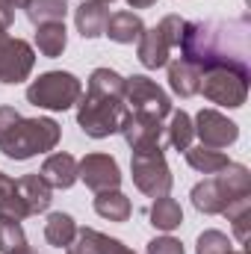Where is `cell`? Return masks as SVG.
<instances>
[{
	"label": "cell",
	"mask_w": 251,
	"mask_h": 254,
	"mask_svg": "<svg viewBox=\"0 0 251 254\" xmlns=\"http://www.w3.org/2000/svg\"><path fill=\"white\" fill-rule=\"evenodd\" d=\"M181 51L198 71L234 68L249 74V18L240 21H195L184 24Z\"/></svg>",
	"instance_id": "obj_1"
},
{
	"label": "cell",
	"mask_w": 251,
	"mask_h": 254,
	"mask_svg": "<svg viewBox=\"0 0 251 254\" xmlns=\"http://www.w3.org/2000/svg\"><path fill=\"white\" fill-rule=\"evenodd\" d=\"M122 119H125V80L110 68H98L89 80V95L80 104L77 122L89 136L104 139L122 127Z\"/></svg>",
	"instance_id": "obj_2"
},
{
	"label": "cell",
	"mask_w": 251,
	"mask_h": 254,
	"mask_svg": "<svg viewBox=\"0 0 251 254\" xmlns=\"http://www.w3.org/2000/svg\"><path fill=\"white\" fill-rule=\"evenodd\" d=\"M60 142V125L51 119H21L12 107H0V151L12 160H30Z\"/></svg>",
	"instance_id": "obj_3"
},
{
	"label": "cell",
	"mask_w": 251,
	"mask_h": 254,
	"mask_svg": "<svg viewBox=\"0 0 251 254\" xmlns=\"http://www.w3.org/2000/svg\"><path fill=\"white\" fill-rule=\"evenodd\" d=\"M231 175H219L192 190V204L201 213H225L240 198H249V172L243 166H228Z\"/></svg>",
	"instance_id": "obj_4"
},
{
	"label": "cell",
	"mask_w": 251,
	"mask_h": 254,
	"mask_svg": "<svg viewBox=\"0 0 251 254\" xmlns=\"http://www.w3.org/2000/svg\"><path fill=\"white\" fill-rule=\"evenodd\" d=\"M80 98V83L74 74L68 71H51L42 74L30 89H27V101L45 110H68L74 101Z\"/></svg>",
	"instance_id": "obj_5"
},
{
	"label": "cell",
	"mask_w": 251,
	"mask_h": 254,
	"mask_svg": "<svg viewBox=\"0 0 251 254\" xmlns=\"http://www.w3.org/2000/svg\"><path fill=\"white\" fill-rule=\"evenodd\" d=\"M181 33H184V21L178 15H169L160 21V27L148 30L139 36V63L145 68H160L169 63V51L175 45H181Z\"/></svg>",
	"instance_id": "obj_6"
},
{
	"label": "cell",
	"mask_w": 251,
	"mask_h": 254,
	"mask_svg": "<svg viewBox=\"0 0 251 254\" xmlns=\"http://www.w3.org/2000/svg\"><path fill=\"white\" fill-rule=\"evenodd\" d=\"M198 92H204L219 107H243L249 92V74L234 68H210L207 77H201Z\"/></svg>",
	"instance_id": "obj_7"
},
{
	"label": "cell",
	"mask_w": 251,
	"mask_h": 254,
	"mask_svg": "<svg viewBox=\"0 0 251 254\" xmlns=\"http://www.w3.org/2000/svg\"><path fill=\"white\" fill-rule=\"evenodd\" d=\"M125 101L130 104L133 113L139 116H151V119H163L172 113V101L169 95L148 77H130L125 80Z\"/></svg>",
	"instance_id": "obj_8"
},
{
	"label": "cell",
	"mask_w": 251,
	"mask_h": 254,
	"mask_svg": "<svg viewBox=\"0 0 251 254\" xmlns=\"http://www.w3.org/2000/svg\"><path fill=\"white\" fill-rule=\"evenodd\" d=\"M133 181L145 195H166L172 190V175L163 160V151H148V154H133Z\"/></svg>",
	"instance_id": "obj_9"
},
{
	"label": "cell",
	"mask_w": 251,
	"mask_h": 254,
	"mask_svg": "<svg viewBox=\"0 0 251 254\" xmlns=\"http://www.w3.org/2000/svg\"><path fill=\"white\" fill-rule=\"evenodd\" d=\"M33 68V51L21 39H9L0 27V83H21Z\"/></svg>",
	"instance_id": "obj_10"
},
{
	"label": "cell",
	"mask_w": 251,
	"mask_h": 254,
	"mask_svg": "<svg viewBox=\"0 0 251 254\" xmlns=\"http://www.w3.org/2000/svg\"><path fill=\"white\" fill-rule=\"evenodd\" d=\"M127 145L133 148V154H148V151H160V139H163V127L160 119L151 116H139V113H125L122 127Z\"/></svg>",
	"instance_id": "obj_11"
},
{
	"label": "cell",
	"mask_w": 251,
	"mask_h": 254,
	"mask_svg": "<svg viewBox=\"0 0 251 254\" xmlns=\"http://www.w3.org/2000/svg\"><path fill=\"white\" fill-rule=\"evenodd\" d=\"M77 175L86 181V187H89V190H95V192L116 190V187L122 184L119 166H116V160H113V157H107V154H89V157L80 163Z\"/></svg>",
	"instance_id": "obj_12"
},
{
	"label": "cell",
	"mask_w": 251,
	"mask_h": 254,
	"mask_svg": "<svg viewBox=\"0 0 251 254\" xmlns=\"http://www.w3.org/2000/svg\"><path fill=\"white\" fill-rule=\"evenodd\" d=\"M198 136L207 148H225L231 142H237L240 130L234 122H228L225 116H219L216 110H201L198 113Z\"/></svg>",
	"instance_id": "obj_13"
},
{
	"label": "cell",
	"mask_w": 251,
	"mask_h": 254,
	"mask_svg": "<svg viewBox=\"0 0 251 254\" xmlns=\"http://www.w3.org/2000/svg\"><path fill=\"white\" fill-rule=\"evenodd\" d=\"M42 178L51 190H68L77 181V163L71 154H51L42 166Z\"/></svg>",
	"instance_id": "obj_14"
},
{
	"label": "cell",
	"mask_w": 251,
	"mask_h": 254,
	"mask_svg": "<svg viewBox=\"0 0 251 254\" xmlns=\"http://www.w3.org/2000/svg\"><path fill=\"white\" fill-rule=\"evenodd\" d=\"M107 18H110V9L104 0H89L83 6H77V30L83 39H95L107 30Z\"/></svg>",
	"instance_id": "obj_15"
},
{
	"label": "cell",
	"mask_w": 251,
	"mask_h": 254,
	"mask_svg": "<svg viewBox=\"0 0 251 254\" xmlns=\"http://www.w3.org/2000/svg\"><path fill=\"white\" fill-rule=\"evenodd\" d=\"M18 192H21V198H24L30 216L51 207V187H48V181H45L42 175H27V178H21V181H18Z\"/></svg>",
	"instance_id": "obj_16"
},
{
	"label": "cell",
	"mask_w": 251,
	"mask_h": 254,
	"mask_svg": "<svg viewBox=\"0 0 251 254\" xmlns=\"http://www.w3.org/2000/svg\"><path fill=\"white\" fill-rule=\"evenodd\" d=\"M113 42H122V45H130V42H139V36L145 33V24L139 21V15L133 12H116L107 18V30H104Z\"/></svg>",
	"instance_id": "obj_17"
},
{
	"label": "cell",
	"mask_w": 251,
	"mask_h": 254,
	"mask_svg": "<svg viewBox=\"0 0 251 254\" xmlns=\"http://www.w3.org/2000/svg\"><path fill=\"white\" fill-rule=\"evenodd\" d=\"M201 71L195 68V65H189L187 60H175V63L169 65V80H172V89L178 92V95H195L198 89H201Z\"/></svg>",
	"instance_id": "obj_18"
},
{
	"label": "cell",
	"mask_w": 251,
	"mask_h": 254,
	"mask_svg": "<svg viewBox=\"0 0 251 254\" xmlns=\"http://www.w3.org/2000/svg\"><path fill=\"white\" fill-rule=\"evenodd\" d=\"M181 222H184V210H181V204H178L175 198L160 195L157 204L151 207V225L160 228V231H175Z\"/></svg>",
	"instance_id": "obj_19"
},
{
	"label": "cell",
	"mask_w": 251,
	"mask_h": 254,
	"mask_svg": "<svg viewBox=\"0 0 251 254\" xmlns=\"http://www.w3.org/2000/svg\"><path fill=\"white\" fill-rule=\"evenodd\" d=\"M0 213L3 216H12V219H24V216H30L27 213V204H24V198H21V192H18V181H12V178H6L3 172H0Z\"/></svg>",
	"instance_id": "obj_20"
},
{
	"label": "cell",
	"mask_w": 251,
	"mask_h": 254,
	"mask_svg": "<svg viewBox=\"0 0 251 254\" xmlns=\"http://www.w3.org/2000/svg\"><path fill=\"white\" fill-rule=\"evenodd\" d=\"M36 42H39V51H42L45 57H60V54L65 51V24L63 21L39 24Z\"/></svg>",
	"instance_id": "obj_21"
},
{
	"label": "cell",
	"mask_w": 251,
	"mask_h": 254,
	"mask_svg": "<svg viewBox=\"0 0 251 254\" xmlns=\"http://www.w3.org/2000/svg\"><path fill=\"white\" fill-rule=\"evenodd\" d=\"M95 210H98V216H104V219H113V222H125L127 216H130V201H127L122 192H98V198H95Z\"/></svg>",
	"instance_id": "obj_22"
},
{
	"label": "cell",
	"mask_w": 251,
	"mask_h": 254,
	"mask_svg": "<svg viewBox=\"0 0 251 254\" xmlns=\"http://www.w3.org/2000/svg\"><path fill=\"white\" fill-rule=\"evenodd\" d=\"M187 160L192 169H198L204 175H216V172L231 166L222 151H210V148H187Z\"/></svg>",
	"instance_id": "obj_23"
},
{
	"label": "cell",
	"mask_w": 251,
	"mask_h": 254,
	"mask_svg": "<svg viewBox=\"0 0 251 254\" xmlns=\"http://www.w3.org/2000/svg\"><path fill=\"white\" fill-rule=\"evenodd\" d=\"M74 234H77V225H74V219H71L68 213H54V216L48 219V225H45L48 243H51V246H60V249H65V246L74 240Z\"/></svg>",
	"instance_id": "obj_24"
},
{
	"label": "cell",
	"mask_w": 251,
	"mask_h": 254,
	"mask_svg": "<svg viewBox=\"0 0 251 254\" xmlns=\"http://www.w3.org/2000/svg\"><path fill=\"white\" fill-rule=\"evenodd\" d=\"M68 12L65 0H27V18L33 24H48V21H63Z\"/></svg>",
	"instance_id": "obj_25"
},
{
	"label": "cell",
	"mask_w": 251,
	"mask_h": 254,
	"mask_svg": "<svg viewBox=\"0 0 251 254\" xmlns=\"http://www.w3.org/2000/svg\"><path fill=\"white\" fill-rule=\"evenodd\" d=\"M24 249H27V240H24V231H21L18 219L0 213V252L3 254H21Z\"/></svg>",
	"instance_id": "obj_26"
},
{
	"label": "cell",
	"mask_w": 251,
	"mask_h": 254,
	"mask_svg": "<svg viewBox=\"0 0 251 254\" xmlns=\"http://www.w3.org/2000/svg\"><path fill=\"white\" fill-rule=\"evenodd\" d=\"M192 136H195V127L189 122L187 113H175L172 116V125H169V142L178 148V151H187L189 142H192Z\"/></svg>",
	"instance_id": "obj_27"
},
{
	"label": "cell",
	"mask_w": 251,
	"mask_h": 254,
	"mask_svg": "<svg viewBox=\"0 0 251 254\" xmlns=\"http://www.w3.org/2000/svg\"><path fill=\"white\" fill-rule=\"evenodd\" d=\"M101 243H104V234L92 231V228H83L74 234V240L65 246L68 254H101Z\"/></svg>",
	"instance_id": "obj_28"
},
{
	"label": "cell",
	"mask_w": 251,
	"mask_h": 254,
	"mask_svg": "<svg viewBox=\"0 0 251 254\" xmlns=\"http://www.w3.org/2000/svg\"><path fill=\"white\" fill-rule=\"evenodd\" d=\"M198 254H231V243L219 231H207L198 237Z\"/></svg>",
	"instance_id": "obj_29"
},
{
	"label": "cell",
	"mask_w": 251,
	"mask_h": 254,
	"mask_svg": "<svg viewBox=\"0 0 251 254\" xmlns=\"http://www.w3.org/2000/svg\"><path fill=\"white\" fill-rule=\"evenodd\" d=\"M148 254H184V246L172 237H163V240L148 243Z\"/></svg>",
	"instance_id": "obj_30"
},
{
	"label": "cell",
	"mask_w": 251,
	"mask_h": 254,
	"mask_svg": "<svg viewBox=\"0 0 251 254\" xmlns=\"http://www.w3.org/2000/svg\"><path fill=\"white\" fill-rule=\"evenodd\" d=\"M101 254H133V252H130V249H125L119 240L104 237V243H101Z\"/></svg>",
	"instance_id": "obj_31"
},
{
	"label": "cell",
	"mask_w": 251,
	"mask_h": 254,
	"mask_svg": "<svg viewBox=\"0 0 251 254\" xmlns=\"http://www.w3.org/2000/svg\"><path fill=\"white\" fill-rule=\"evenodd\" d=\"M127 3H130V6H151L154 0H127Z\"/></svg>",
	"instance_id": "obj_32"
},
{
	"label": "cell",
	"mask_w": 251,
	"mask_h": 254,
	"mask_svg": "<svg viewBox=\"0 0 251 254\" xmlns=\"http://www.w3.org/2000/svg\"><path fill=\"white\" fill-rule=\"evenodd\" d=\"M231 254H234V252H231ZM237 254H243V252H237Z\"/></svg>",
	"instance_id": "obj_33"
}]
</instances>
